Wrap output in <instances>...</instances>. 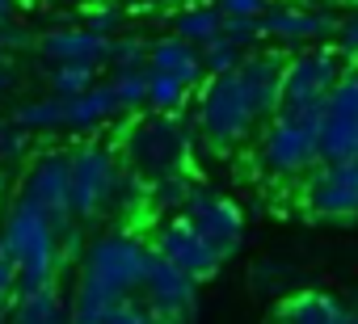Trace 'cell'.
I'll return each instance as SVG.
<instances>
[{"label":"cell","instance_id":"obj_1","mask_svg":"<svg viewBox=\"0 0 358 324\" xmlns=\"http://www.w3.org/2000/svg\"><path fill=\"white\" fill-rule=\"evenodd\" d=\"M148 244L135 232H101L80 253V278L68 299V311L76 324H101L110 307L139 295V278L148 265Z\"/></svg>","mask_w":358,"mask_h":324},{"label":"cell","instance_id":"obj_2","mask_svg":"<svg viewBox=\"0 0 358 324\" xmlns=\"http://www.w3.org/2000/svg\"><path fill=\"white\" fill-rule=\"evenodd\" d=\"M68 219H51L34 202L17 194L13 207L0 215V253H5L17 270V290H38L51 286L64 257H59V228Z\"/></svg>","mask_w":358,"mask_h":324},{"label":"cell","instance_id":"obj_3","mask_svg":"<svg viewBox=\"0 0 358 324\" xmlns=\"http://www.w3.org/2000/svg\"><path fill=\"white\" fill-rule=\"evenodd\" d=\"M194 156V126L182 114H139L122 131V169L139 173L143 182L190 169Z\"/></svg>","mask_w":358,"mask_h":324},{"label":"cell","instance_id":"obj_4","mask_svg":"<svg viewBox=\"0 0 358 324\" xmlns=\"http://www.w3.org/2000/svg\"><path fill=\"white\" fill-rule=\"evenodd\" d=\"M122 173V160L101 139H80L68 147V215L85 228L101 215H110V198Z\"/></svg>","mask_w":358,"mask_h":324},{"label":"cell","instance_id":"obj_5","mask_svg":"<svg viewBox=\"0 0 358 324\" xmlns=\"http://www.w3.org/2000/svg\"><path fill=\"white\" fill-rule=\"evenodd\" d=\"M194 126L199 135L228 152V147H241L245 139H253V131L262 126L253 105H249V93L241 84L236 72H224V76H207L199 84V105H194Z\"/></svg>","mask_w":358,"mask_h":324},{"label":"cell","instance_id":"obj_6","mask_svg":"<svg viewBox=\"0 0 358 324\" xmlns=\"http://www.w3.org/2000/svg\"><path fill=\"white\" fill-rule=\"evenodd\" d=\"M316 122H320V110H278L270 122H262L257 165L270 177H303L308 169H316L320 165Z\"/></svg>","mask_w":358,"mask_h":324},{"label":"cell","instance_id":"obj_7","mask_svg":"<svg viewBox=\"0 0 358 324\" xmlns=\"http://www.w3.org/2000/svg\"><path fill=\"white\" fill-rule=\"evenodd\" d=\"M337 76H341V55L333 47H320V43L316 47H299L295 55H287L278 110H320L329 89L337 84Z\"/></svg>","mask_w":358,"mask_h":324},{"label":"cell","instance_id":"obj_8","mask_svg":"<svg viewBox=\"0 0 358 324\" xmlns=\"http://www.w3.org/2000/svg\"><path fill=\"white\" fill-rule=\"evenodd\" d=\"M320 160H354L358 156V68H341L337 84L329 89L316 122Z\"/></svg>","mask_w":358,"mask_h":324},{"label":"cell","instance_id":"obj_9","mask_svg":"<svg viewBox=\"0 0 358 324\" xmlns=\"http://www.w3.org/2000/svg\"><path fill=\"white\" fill-rule=\"evenodd\" d=\"M182 219H186L224 261L236 257L241 244H245V215H241V207H236L228 194L211 190V186H199V182H194V190H190V198H186V207H182Z\"/></svg>","mask_w":358,"mask_h":324},{"label":"cell","instance_id":"obj_10","mask_svg":"<svg viewBox=\"0 0 358 324\" xmlns=\"http://www.w3.org/2000/svg\"><path fill=\"white\" fill-rule=\"evenodd\" d=\"M139 295L156 311L160 324H190L194 307H199V282L190 274H182L177 265H169L164 257H156V253H148V265H143V278H139Z\"/></svg>","mask_w":358,"mask_h":324},{"label":"cell","instance_id":"obj_11","mask_svg":"<svg viewBox=\"0 0 358 324\" xmlns=\"http://www.w3.org/2000/svg\"><path fill=\"white\" fill-rule=\"evenodd\" d=\"M303 202L316 219L345 223L358 215V156L354 160H320L316 169H308Z\"/></svg>","mask_w":358,"mask_h":324},{"label":"cell","instance_id":"obj_12","mask_svg":"<svg viewBox=\"0 0 358 324\" xmlns=\"http://www.w3.org/2000/svg\"><path fill=\"white\" fill-rule=\"evenodd\" d=\"M156 257H164L169 265H177L182 274H190L194 282H207V278H215L220 274V265H224V257L182 219V215H169L160 228H156V236H152V244H148Z\"/></svg>","mask_w":358,"mask_h":324},{"label":"cell","instance_id":"obj_13","mask_svg":"<svg viewBox=\"0 0 358 324\" xmlns=\"http://www.w3.org/2000/svg\"><path fill=\"white\" fill-rule=\"evenodd\" d=\"M22 198L47 211L51 219H72L68 215V147H43L30 156L22 177Z\"/></svg>","mask_w":358,"mask_h":324},{"label":"cell","instance_id":"obj_14","mask_svg":"<svg viewBox=\"0 0 358 324\" xmlns=\"http://www.w3.org/2000/svg\"><path fill=\"white\" fill-rule=\"evenodd\" d=\"M337 13L316 5H270L262 13V38H274L278 47H316L320 38H333Z\"/></svg>","mask_w":358,"mask_h":324},{"label":"cell","instance_id":"obj_15","mask_svg":"<svg viewBox=\"0 0 358 324\" xmlns=\"http://www.w3.org/2000/svg\"><path fill=\"white\" fill-rule=\"evenodd\" d=\"M282 68H287V55L282 51H249L236 68L245 93H249V105L257 114V122H270L274 110H278V97H282Z\"/></svg>","mask_w":358,"mask_h":324},{"label":"cell","instance_id":"obj_16","mask_svg":"<svg viewBox=\"0 0 358 324\" xmlns=\"http://www.w3.org/2000/svg\"><path fill=\"white\" fill-rule=\"evenodd\" d=\"M106 47L110 38L85 30V26H51L47 34H38V55L47 64H85V68H101L106 64Z\"/></svg>","mask_w":358,"mask_h":324},{"label":"cell","instance_id":"obj_17","mask_svg":"<svg viewBox=\"0 0 358 324\" xmlns=\"http://www.w3.org/2000/svg\"><path fill=\"white\" fill-rule=\"evenodd\" d=\"M148 72H164L173 80H182L186 89H199L207 80L203 72V59H199V47L186 43V38H156L148 43Z\"/></svg>","mask_w":358,"mask_h":324},{"label":"cell","instance_id":"obj_18","mask_svg":"<svg viewBox=\"0 0 358 324\" xmlns=\"http://www.w3.org/2000/svg\"><path fill=\"white\" fill-rule=\"evenodd\" d=\"M122 110L110 93V84H89L85 93L76 97H64V131H76V135H93L101 131L106 122H114Z\"/></svg>","mask_w":358,"mask_h":324},{"label":"cell","instance_id":"obj_19","mask_svg":"<svg viewBox=\"0 0 358 324\" xmlns=\"http://www.w3.org/2000/svg\"><path fill=\"white\" fill-rule=\"evenodd\" d=\"M5 320L9 324H68L72 311H68V299L51 282V286H38V290H17Z\"/></svg>","mask_w":358,"mask_h":324},{"label":"cell","instance_id":"obj_20","mask_svg":"<svg viewBox=\"0 0 358 324\" xmlns=\"http://www.w3.org/2000/svg\"><path fill=\"white\" fill-rule=\"evenodd\" d=\"M341 311L345 307L337 299H329L320 290H303V295H295V299H287L278 307V320L274 324H333Z\"/></svg>","mask_w":358,"mask_h":324},{"label":"cell","instance_id":"obj_21","mask_svg":"<svg viewBox=\"0 0 358 324\" xmlns=\"http://www.w3.org/2000/svg\"><path fill=\"white\" fill-rule=\"evenodd\" d=\"M190 190H194L190 169H177V173L152 177V182H148V211H160V215H182V207H186Z\"/></svg>","mask_w":358,"mask_h":324},{"label":"cell","instance_id":"obj_22","mask_svg":"<svg viewBox=\"0 0 358 324\" xmlns=\"http://www.w3.org/2000/svg\"><path fill=\"white\" fill-rule=\"evenodd\" d=\"M220 30H224V13L215 5H186L182 13L173 17V34L186 38V43H194V47L211 43Z\"/></svg>","mask_w":358,"mask_h":324},{"label":"cell","instance_id":"obj_23","mask_svg":"<svg viewBox=\"0 0 358 324\" xmlns=\"http://www.w3.org/2000/svg\"><path fill=\"white\" fill-rule=\"evenodd\" d=\"M13 126H22V131H30V135H51V131H64V97L47 93V97H34V101L17 105Z\"/></svg>","mask_w":358,"mask_h":324},{"label":"cell","instance_id":"obj_24","mask_svg":"<svg viewBox=\"0 0 358 324\" xmlns=\"http://www.w3.org/2000/svg\"><path fill=\"white\" fill-rule=\"evenodd\" d=\"M190 101V89L182 80H173L164 72H148V105L143 110H156V114H182V105Z\"/></svg>","mask_w":358,"mask_h":324},{"label":"cell","instance_id":"obj_25","mask_svg":"<svg viewBox=\"0 0 358 324\" xmlns=\"http://www.w3.org/2000/svg\"><path fill=\"white\" fill-rule=\"evenodd\" d=\"M110 93L122 114H139L148 105V68H127L110 76Z\"/></svg>","mask_w":358,"mask_h":324},{"label":"cell","instance_id":"obj_26","mask_svg":"<svg viewBox=\"0 0 358 324\" xmlns=\"http://www.w3.org/2000/svg\"><path fill=\"white\" fill-rule=\"evenodd\" d=\"M106 64H110V72L148 68V38L143 34H114L106 47Z\"/></svg>","mask_w":358,"mask_h":324},{"label":"cell","instance_id":"obj_27","mask_svg":"<svg viewBox=\"0 0 358 324\" xmlns=\"http://www.w3.org/2000/svg\"><path fill=\"white\" fill-rule=\"evenodd\" d=\"M47 84H51L55 97H76L89 84H97V68H85V64H51Z\"/></svg>","mask_w":358,"mask_h":324},{"label":"cell","instance_id":"obj_28","mask_svg":"<svg viewBox=\"0 0 358 324\" xmlns=\"http://www.w3.org/2000/svg\"><path fill=\"white\" fill-rule=\"evenodd\" d=\"M199 59H203V72H207V76H224V72H236V68H241L245 51H241V47H232L224 34H215L211 43H203V47H199Z\"/></svg>","mask_w":358,"mask_h":324},{"label":"cell","instance_id":"obj_29","mask_svg":"<svg viewBox=\"0 0 358 324\" xmlns=\"http://www.w3.org/2000/svg\"><path fill=\"white\" fill-rule=\"evenodd\" d=\"M80 26L93 30V34H101V38H114V34H122L127 13H122V5H89Z\"/></svg>","mask_w":358,"mask_h":324},{"label":"cell","instance_id":"obj_30","mask_svg":"<svg viewBox=\"0 0 358 324\" xmlns=\"http://www.w3.org/2000/svg\"><path fill=\"white\" fill-rule=\"evenodd\" d=\"M232 47H241L245 55L257 51L266 38H262V17H224V30H220Z\"/></svg>","mask_w":358,"mask_h":324},{"label":"cell","instance_id":"obj_31","mask_svg":"<svg viewBox=\"0 0 358 324\" xmlns=\"http://www.w3.org/2000/svg\"><path fill=\"white\" fill-rule=\"evenodd\" d=\"M30 147H34V135L9 122V131L0 135V165H22V160L30 156Z\"/></svg>","mask_w":358,"mask_h":324},{"label":"cell","instance_id":"obj_32","mask_svg":"<svg viewBox=\"0 0 358 324\" xmlns=\"http://www.w3.org/2000/svg\"><path fill=\"white\" fill-rule=\"evenodd\" d=\"M101 324H160V320H156V311H152L143 299L131 295V299H122L118 307H110Z\"/></svg>","mask_w":358,"mask_h":324},{"label":"cell","instance_id":"obj_33","mask_svg":"<svg viewBox=\"0 0 358 324\" xmlns=\"http://www.w3.org/2000/svg\"><path fill=\"white\" fill-rule=\"evenodd\" d=\"M30 47H34V34H30L26 26L0 22V59H13V55H22V51H30Z\"/></svg>","mask_w":358,"mask_h":324},{"label":"cell","instance_id":"obj_34","mask_svg":"<svg viewBox=\"0 0 358 324\" xmlns=\"http://www.w3.org/2000/svg\"><path fill=\"white\" fill-rule=\"evenodd\" d=\"M333 38H337V55L341 59H350V64H358V13L354 17H341L337 22V30H333Z\"/></svg>","mask_w":358,"mask_h":324},{"label":"cell","instance_id":"obj_35","mask_svg":"<svg viewBox=\"0 0 358 324\" xmlns=\"http://www.w3.org/2000/svg\"><path fill=\"white\" fill-rule=\"evenodd\" d=\"M13 299H17V270H13V261L5 253H0V320L9 316Z\"/></svg>","mask_w":358,"mask_h":324},{"label":"cell","instance_id":"obj_36","mask_svg":"<svg viewBox=\"0 0 358 324\" xmlns=\"http://www.w3.org/2000/svg\"><path fill=\"white\" fill-rule=\"evenodd\" d=\"M215 9L224 17H262L270 9V0H215Z\"/></svg>","mask_w":358,"mask_h":324},{"label":"cell","instance_id":"obj_37","mask_svg":"<svg viewBox=\"0 0 358 324\" xmlns=\"http://www.w3.org/2000/svg\"><path fill=\"white\" fill-rule=\"evenodd\" d=\"M17 84V72H13V64L9 59H0V93H9Z\"/></svg>","mask_w":358,"mask_h":324},{"label":"cell","instance_id":"obj_38","mask_svg":"<svg viewBox=\"0 0 358 324\" xmlns=\"http://www.w3.org/2000/svg\"><path fill=\"white\" fill-rule=\"evenodd\" d=\"M17 17V0H0V22H13Z\"/></svg>","mask_w":358,"mask_h":324},{"label":"cell","instance_id":"obj_39","mask_svg":"<svg viewBox=\"0 0 358 324\" xmlns=\"http://www.w3.org/2000/svg\"><path fill=\"white\" fill-rule=\"evenodd\" d=\"M160 0H122V9H156Z\"/></svg>","mask_w":358,"mask_h":324},{"label":"cell","instance_id":"obj_40","mask_svg":"<svg viewBox=\"0 0 358 324\" xmlns=\"http://www.w3.org/2000/svg\"><path fill=\"white\" fill-rule=\"evenodd\" d=\"M89 5H122V0H89Z\"/></svg>","mask_w":358,"mask_h":324},{"label":"cell","instance_id":"obj_41","mask_svg":"<svg viewBox=\"0 0 358 324\" xmlns=\"http://www.w3.org/2000/svg\"><path fill=\"white\" fill-rule=\"evenodd\" d=\"M333 324H350V311H341V316H337V320H333Z\"/></svg>","mask_w":358,"mask_h":324},{"label":"cell","instance_id":"obj_42","mask_svg":"<svg viewBox=\"0 0 358 324\" xmlns=\"http://www.w3.org/2000/svg\"><path fill=\"white\" fill-rule=\"evenodd\" d=\"M5 131H9V118H5V114H0V135H5Z\"/></svg>","mask_w":358,"mask_h":324},{"label":"cell","instance_id":"obj_43","mask_svg":"<svg viewBox=\"0 0 358 324\" xmlns=\"http://www.w3.org/2000/svg\"><path fill=\"white\" fill-rule=\"evenodd\" d=\"M0 215H5V198H0Z\"/></svg>","mask_w":358,"mask_h":324},{"label":"cell","instance_id":"obj_44","mask_svg":"<svg viewBox=\"0 0 358 324\" xmlns=\"http://www.w3.org/2000/svg\"><path fill=\"white\" fill-rule=\"evenodd\" d=\"M68 324H76V320H68Z\"/></svg>","mask_w":358,"mask_h":324}]
</instances>
